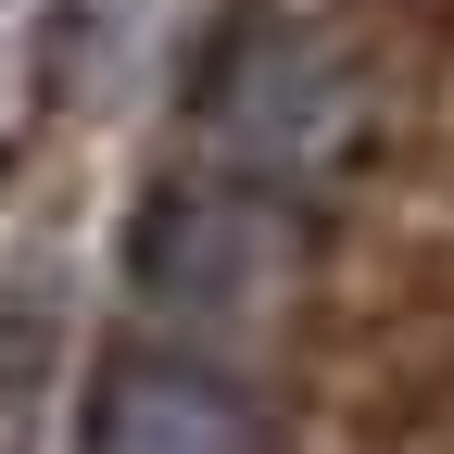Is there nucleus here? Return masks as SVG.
Instances as JSON below:
<instances>
[{
    "label": "nucleus",
    "mask_w": 454,
    "mask_h": 454,
    "mask_svg": "<svg viewBox=\"0 0 454 454\" xmlns=\"http://www.w3.org/2000/svg\"><path fill=\"white\" fill-rule=\"evenodd\" d=\"M190 139L215 152V177H253V190H316L366 152V76L354 51L303 13H240L202 76H190Z\"/></svg>",
    "instance_id": "f257e3e1"
},
{
    "label": "nucleus",
    "mask_w": 454,
    "mask_h": 454,
    "mask_svg": "<svg viewBox=\"0 0 454 454\" xmlns=\"http://www.w3.org/2000/svg\"><path fill=\"white\" fill-rule=\"evenodd\" d=\"M127 291L177 328H265L303 291V215L253 177H164L127 215Z\"/></svg>",
    "instance_id": "f03ea898"
},
{
    "label": "nucleus",
    "mask_w": 454,
    "mask_h": 454,
    "mask_svg": "<svg viewBox=\"0 0 454 454\" xmlns=\"http://www.w3.org/2000/svg\"><path fill=\"white\" fill-rule=\"evenodd\" d=\"M89 454H278V417L253 404L240 379H215L190 354H114L89 379Z\"/></svg>",
    "instance_id": "7ed1b4c3"
},
{
    "label": "nucleus",
    "mask_w": 454,
    "mask_h": 454,
    "mask_svg": "<svg viewBox=\"0 0 454 454\" xmlns=\"http://www.w3.org/2000/svg\"><path fill=\"white\" fill-rule=\"evenodd\" d=\"M139 38H152V0H51V51H38V89L64 101V114H101L114 89H127Z\"/></svg>",
    "instance_id": "20e7f679"
}]
</instances>
